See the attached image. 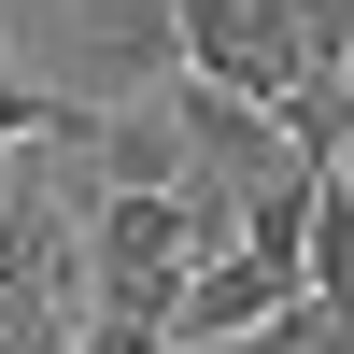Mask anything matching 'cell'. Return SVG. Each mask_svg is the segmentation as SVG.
Wrapping results in <instances>:
<instances>
[{
    "label": "cell",
    "instance_id": "obj_2",
    "mask_svg": "<svg viewBox=\"0 0 354 354\" xmlns=\"http://www.w3.org/2000/svg\"><path fill=\"white\" fill-rule=\"evenodd\" d=\"M185 85H227V100H255V113H298L312 100L298 0H185Z\"/></svg>",
    "mask_w": 354,
    "mask_h": 354
},
{
    "label": "cell",
    "instance_id": "obj_1",
    "mask_svg": "<svg viewBox=\"0 0 354 354\" xmlns=\"http://www.w3.org/2000/svg\"><path fill=\"white\" fill-rule=\"evenodd\" d=\"M15 57H43L57 100L85 113H128V100H170L185 85V0H15Z\"/></svg>",
    "mask_w": 354,
    "mask_h": 354
}]
</instances>
